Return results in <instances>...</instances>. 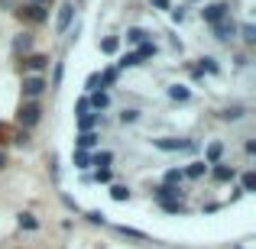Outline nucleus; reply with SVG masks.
Wrapping results in <instances>:
<instances>
[{
    "mask_svg": "<svg viewBox=\"0 0 256 249\" xmlns=\"http://www.w3.org/2000/svg\"><path fill=\"white\" fill-rule=\"evenodd\" d=\"M16 117H20V123H23V126H36V123H39V117H42V110H39V104L26 100V104L20 107V113H16Z\"/></svg>",
    "mask_w": 256,
    "mask_h": 249,
    "instance_id": "1",
    "label": "nucleus"
},
{
    "mask_svg": "<svg viewBox=\"0 0 256 249\" xmlns=\"http://www.w3.org/2000/svg\"><path fill=\"white\" fill-rule=\"evenodd\" d=\"M20 16L30 19V23H46V16H49V13H46V6H39V3H26L23 10H20Z\"/></svg>",
    "mask_w": 256,
    "mask_h": 249,
    "instance_id": "2",
    "label": "nucleus"
},
{
    "mask_svg": "<svg viewBox=\"0 0 256 249\" xmlns=\"http://www.w3.org/2000/svg\"><path fill=\"white\" fill-rule=\"evenodd\" d=\"M152 146H156V149H162V152L192 149V143H188V139H172V136H166V139H152Z\"/></svg>",
    "mask_w": 256,
    "mask_h": 249,
    "instance_id": "3",
    "label": "nucleus"
},
{
    "mask_svg": "<svg viewBox=\"0 0 256 249\" xmlns=\"http://www.w3.org/2000/svg\"><path fill=\"white\" fill-rule=\"evenodd\" d=\"M42 91H46V81H42V78H36V75L23 78V94H26V97H39Z\"/></svg>",
    "mask_w": 256,
    "mask_h": 249,
    "instance_id": "4",
    "label": "nucleus"
},
{
    "mask_svg": "<svg viewBox=\"0 0 256 249\" xmlns=\"http://www.w3.org/2000/svg\"><path fill=\"white\" fill-rule=\"evenodd\" d=\"M201 16H204L208 23H220V19L227 16V3H211V6H204V10H201Z\"/></svg>",
    "mask_w": 256,
    "mask_h": 249,
    "instance_id": "5",
    "label": "nucleus"
},
{
    "mask_svg": "<svg viewBox=\"0 0 256 249\" xmlns=\"http://www.w3.org/2000/svg\"><path fill=\"white\" fill-rule=\"evenodd\" d=\"M72 13H75V6H72V3H62V10H58V19H56V29H58V32H65V29H68Z\"/></svg>",
    "mask_w": 256,
    "mask_h": 249,
    "instance_id": "6",
    "label": "nucleus"
},
{
    "mask_svg": "<svg viewBox=\"0 0 256 249\" xmlns=\"http://www.w3.org/2000/svg\"><path fill=\"white\" fill-rule=\"evenodd\" d=\"M214 32H218V39H234L237 26H234V23H227V16H224L220 23H214Z\"/></svg>",
    "mask_w": 256,
    "mask_h": 249,
    "instance_id": "7",
    "label": "nucleus"
},
{
    "mask_svg": "<svg viewBox=\"0 0 256 249\" xmlns=\"http://www.w3.org/2000/svg\"><path fill=\"white\" fill-rule=\"evenodd\" d=\"M146 39H150V36H146V32L140 29V26H133V29H126V42H136V45H143Z\"/></svg>",
    "mask_w": 256,
    "mask_h": 249,
    "instance_id": "8",
    "label": "nucleus"
},
{
    "mask_svg": "<svg viewBox=\"0 0 256 249\" xmlns=\"http://www.w3.org/2000/svg\"><path fill=\"white\" fill-rule=\"evenodd\" d=\"M30 45H32V39L26 36V32H20V36L13 39V49H16V52H30Z\"/></svg>",
    "mask_w": 256,
    "mask_h": 249,
    "instance_id": "9",
    "label": "nucleus"
},
{
    "mask_svg": "<svg viewBox=\"0 0 256 249\" xmlns=\"http://www.w3.org/2000/svg\"><path fill=\"white\" fill-rule=\"evenodd\" d=\"M220 117H224V120H240V117H244V107H240V104L224 107V110H220Z\"/></svg>",
    "mask_w": 256,
    "mask_h": 249,
    "instance_id": "10",
    "label": "nucleus"
},
{
    "mask_svg": "<svg viewBox=\"0 0 256 249\" xmlns=\"http://www.w3.org/2000/svg\"><path fill=\"white\" fill-rule=\"evenodd\" d=\"M26 65H30L32 71H42L46 65H49V58H46V55H30V58H26Z\"/></svg>",
    "mask_w": 256,
    "mask_h": 249,
    "instance_id": "11",
    "label": "nucleus"
},
{
    "mask_svg": "<svg viewBox=\"0 0 256 249\" xmlns=\"http://www.w3.org/2000/svg\"><path fill=\"white\" fill-rule=\"evenodd\" d=\"M98 143V136H94V133H82V136H78V152H84V149H91V146Z\"/></svg>",
    "mask_w": 256,
    "mask_h": 249,
    "instance_id": "12",
    "label": "nucleus"
},
{
    "mask_svg": "<svg viewBox=\"0 0 256 249\" xmlns=\"http://www.w3.org/2000/svg\"><path fill=\"white\" fill-rule=\"evenodd\" d=\"M136 65H140V55H136V52H126V55L120 58V68H136Z\"/></svg>",
    "mask_w": 256,
    "mask_h": 249,
    "instance_id": "13",
    "label": "nucleus"
},
{
    "mask_svg": "<svg viewBox=\"0 0 256 249\" xmlns=\"http://www.w3.org/2000/svg\"><path fill=\"white\" fill-rule=\"evenodd\" d=\"M169 97H172V100H188V87L172 84V87H169Z\"/></svg>",
    "mask_w": 256,
    "mask_h": 249,
    "instance_id": "14",
    "label": "nucleus"
},
{
    "mask_svg": "<svg viewBox=\"0 0 256 249\" xmlns=\"http://www.w3.org/2000/svg\"><path fill=\"white\" fill-rule=\"evenodd\" d=\"M98 107V110H104V107H107V94L104 91H98V94H91V100H88V107Z\"/></svg>",
    "mask_w": 256,
    "mask_h": 249,
    "instance_id": "15",
    "label": "nucleus"
},
{
    "mask_svg": "<svg viewBox=\"0 0 256 249\" xmlns=\"http://www.w3.org/2000/svg\"><path fill=\"white\" fill-rule=\"evenodd\" d=\"M110 198H114V201H126V198H130V188L114 185V188H110Z\"/></svg>",
    "mask_w": 256,
    "mask_h": 249,
    "instance_id": "16",
    "label": "nucleus"
},
{
    "mask_svg": "<svg viewBox=\"0 0 256 249\" xmlns=\"http://www.w3.org/2000/svg\"><path fill=\"white\" fill-rule=\"evenodd\" d=\"M214 178H218V181H230V178H234V168L218 165V168H214Z\"/></svg>",
    "mask_w": 256,
    "mask_h": 249,
    "instance_id": "17",
    "label": "nucleus"
},
{
    "mask_svg": "<svg viewBox=\"0 0 256 249\" xmlns=\"http://www.w3.org/2000/svg\"><path fill=\"white\" fill-rule=\"evenodd\" d=\"M204 168H208L204 162H192V165H188V172H185V175H188V178H201V175H204Z\"/></svg>",
    "mask_w": 256,
    "mask_h": 249,
    "instance_id": "18",
    "label": "nucleus"
},
{
    "mask_svg": "<svg viewBox=\"0 0 256 249\" xmlns=\"http://www.w3.org/2000/svg\"><path fill=\"white\" fill-rule=\"evenodd\" d=\"M220 152H224V146H220V143H211V146H208V162H218Z\"/></svg>",
    "mask_w": 256,
    "mask_h": 249,
    "instance_id": "19",
    "label": "nucleus"
},
{
    "mask_svg": "<svg viewBox=\"0 0 256 249\" xmlns=\"http://www.w3.org/2000/svg\"><path fill=\"white\" fill-rule=\"evenodd\" d=\"M136 55H140V62H143V58H150V55H156V45H152V42H143Z\"/></svg>",
    "mask_w": 256,
    "mask_h": 249,
    "instance_id": "20",
    "label": "nucleus"
},
{
    "mask_svg": "<svg viewBox=\"0 0 256 249\" xmlns=\"http://www.w3.org/2000/svg\"><path fill=\"white\" fill-rule=\"evenodd\" d=\"M94 120H98V117H91V113H82V117H78V126H82V130L88 133V130L94 126Z\"/></svg>",
    "mask_w": 256,
    "mask_h": 249,
    "instance_id": "21",
    "label": "nucleus"
},
{
    "mask_svg": "<svg viewBox=\"0 0 256 249\" xmlns=\"http://www.w3.org/2000/svg\"><path fill=\"white\" fill-rule=\"evenodd\" d=\"M20 227H23V230H36V217H32V214H23V217H20Z\"/></svg>",
    "mask_w": 256,
    "mask_h": 249,
    "instance_id": "22",
    "label": "nucleus"
},
{
    "mask_svg": "<svg viewBox=\"0 0 256 249\" xmlns=\"http://www.w3.org/2000/svg\"><path fill=\"white\" fill-rule=\"evenodd\" d=\"M91 165V156L88 152H75V168H88Z\"/></svg>",
    "mask_w": 256,
    "mask_h": 249,
    "instance_id": "23",
    "label": "nucleus"
},
{
    "mask_svg": "<svg viewBox=\"0 0 256 249\" xmlns=\"http://www.w3.org/2000/svg\"><path fill=\"white\" fill-rule=\"evenodd\" d=\"M91 162L98 165V168H107V165H110V152H100V156H94Z\"/></svg>",
    "mask_w": 256,
    "mask_h": 249,
    "instance_id": "24",
    "label": "nucleus"
},
{
    "mask_svg": "<svg viewBox=\"0 0 256 249\" xmlns=\"http://www.w3.org/2000/svg\"><path fill=\"white\" fill-rule=\"evenodd\" d=\"M182 178H185V172H178V168H172V172L166 175V181H169V188L175 185V181H182Z\"/></svg>",
    "mask_w": 256,
    "mask_h": 249,
    "instance_id": "25",
    "label": "nucleus"
},
{
    "mask_svg": "<svg viewBox=\"0 0 256 249\" xmlns=\"http://www.w3.org/2000/svg\"><path fill=\"white\" fill-rule=\"evenodd\" d=\"M120 233H124V237H133V240H146V233H140V230H130V227H120Z\"/></svg>",
    "mask_w": 256,
    "mask_h": 249,
    "instance_id": "26",
    "label": "nucleus"
},
{
    "mask_svg": "<svg viewBox=\"0 0 256 249\" xmlns=\"http://www.w3.org/2000/svg\"><path fill=\"white\" fill-rule=\"evenodd\" d=\"M201 71H218V62L214 58H201Z\"/></svg>",
    "mask_w": 256,
    "mask_h": 249,
    "instance_id": "27",
    "label": "nucleus"
},
{
    "mask_svg": "<svg viewBox=\"0 0 256 249\" xmlns=\"http://www.w3.org/2000/svg\"><path fill=\"white\" fill-rule=\"evenodd\" d=\"M240 32H244V39H246V42H253V39H256V29H253L250 23H246V26H244V29H240Z\"/></svg>",
    "mask_w": 256,
    "mask_h": 249,
    "instance_id": "28",
    "label": "nucleus"
},
{
    "mask_svg": "<svg viewBox=\"0 0 256 249\" xmlns=\"http://www.w3.org/2000/svg\"><path fill=\"white\" fill-rule=\"evenodd\" d=\"M256 188V175H244V191H253Z\"/></svg>",
    "mask_w": 256,
    "mask_h": 249,
    "instance_id": "29",
    "label": "nucleus"
},
{
    "mask_svg": "<svg viewBox=\"0 0 256 249\" xmlns=\"http://www.w3.org/2000/svg\"><path fill=\"white\" fill-rule=\"evenodd\" d=\"M100 49H104V52H117V39H104V42H100Z\"/></svg>",
    "mask_w": 256,
    "mask_h": 249,
    "instance_id": "30",
    "label": "nucleus"
},
{
    "mask_svg": "<svg viewBox=\"0 0 256 249\" xmlns=\"http://www.w3.org/2000/svg\"><path fill=\"white\" fill-rule=\"evenodd\" d=\"M94 178H98V181H110V168H98V172H94Z\"/></svg>",
    "mask_w": 256,
    "mask_h": 249,
    "instance_id": "31",
    "label": "nucleus"
},
{
    "mask_svg": "<svg viewBox=\"0 0 256 249\" xmlns=\"http://www.w3.org/2000/svg\"><path fill=\"white\" fill-rule=\"evenodd\" d=\"M136 117H140L136 110H124V113H120V120H124V123H133V120H136Z\"/></svg>",
    "mask_w": 256,
    "mask_h": 249,
    "instance_id": "32",
    "label": "nucleus"
},
{
    "mask_svg": "<svg viewBox=\"0 0 256 249\" xmlns=\"http://www.w3.org/2000/svg\"><path fill=\"white\" fill-rule=\"evenodd\" d=\"M88 220H91V224H104V214H100V211H91V214H88Z\"/></svg>",
    "mask_w": 256,
    "mask_h": 249,
    "instance_id": "33",
    "label": "nucleus"
},
{
    "mask_svg": "<svg viewBox=\"0 0 256 249\" xmlns=\"http://www.w3.org/2000/svg\"><path fill=\"white\" fill-rule=\"evenodd\" d=\"M114 78H117V71H114V68H107V71H104V78H100V81H107V84H110Z\"/></svg>",
    "mask_w": 256,
    "mask_h": 249,
    "instance_id": "34",
    "label": "nucleus"
},
{
    "mask_svg": "<svg viewBox=\"0 0 256 249\" xmlns=\"http://www.w3.org/2000/svg\"><path fill=\"white\" fill-rule=\"evenodd\" d=\"M152 6H159V10H166V6H169V0H152Z\"/></svg>",
    "mask_w": 256,
    "mask_h": 249,
    "instance_id": "35",
    "label": "nucleus"
},
{
    "mask_svg": "<svg viewBox=\"0 0 256 249\" xmlns=\"http://www.w3.org/2000/svg\"><path fill=\"white\" fill-rule=\"evenodd\" d=\"M4 165H6V152L0 149V168H4Z\"/></svg>",
    "mask_w": 256,
    "mask_h": 249,
    "instance_id": "36",
    "label": "nucleus"
},
{
    "mask_svg": "<svg viewBox=\"0 0 256 249\" xmlns=\"http://www.w3.org/2000/svg\"><path fill=\"white\" fill-rule=\"evenodd\" d=\"M30 3H39V6H42V3H49V0H30Z\"/></svg>",
    "mask_w": 256,
    "mask_h": 249,
    "instance_id": "37",
    "label": "nucleus"
}]
</instances>
